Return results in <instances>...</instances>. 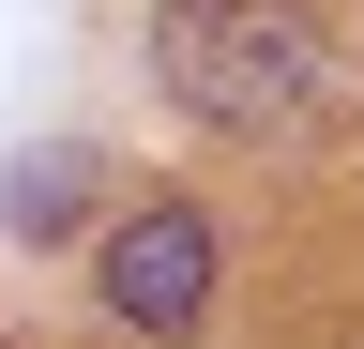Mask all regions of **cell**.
I'll use <instances>...</instances> for the list:
<instances>
[{
  "mask_svg": "<svg viewBox=\"0 0 364 349\" xmlns=\"http://www.w3.org/2000/svg\"><path fill=\"white\" fill-rule=\"evenodd\" d=\"M0 213H16L31 243H76V213H91V152H76V137H46V152L16 167V198H0Z\"/></svg>",
  "mask_w": 364,
  "mask_h": 349,
  "instance_id": "obj_3",
  "label": "cell"
},
{
  "mask_svg": "<svg viewBox=\"0 0 364 349\" xmlns=\"http://www.w3.org/2000/svg\"><path fill=\"white\" fill-rule=\"evenodd\" d=\"M107 304L136 334H198V304H213V213L198 198H152L136 228H107Z\"/></svg>",
  "mask_w": 364,
  "mask_h": 349,
  "instance_id": "obj_2",
  "label": "cell"
},
{
  "mask_svg": "<svg viewBox=\"0 0 364 349\" xmlns=\"http://www.w3.org/2000/svg\"><path fill=\"white\" fill-rule=\"evenodd\" d=\"M152 76L182 122H228V137H273V122L318 107V16L304 0H167L152 16Z\"/></svg>",
  "mask_w": 364,
  "mask_h": 349,
  "instance_id": "obj_1",
  "label": "cell"
}]
</instances>
